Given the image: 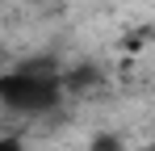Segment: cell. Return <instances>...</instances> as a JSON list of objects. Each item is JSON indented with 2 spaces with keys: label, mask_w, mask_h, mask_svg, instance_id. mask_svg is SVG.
I'll return each mask as SVG.
<instances>
[{
  "label": "cell",
  "mask_w": 155,
  "mask_h": 151,
  "mask_svg": "<svg viewBox=\"0 0 155 151\" xmlns=\"http://www.w3.org/2000/svg\"><path fill=\"white\" fill-rule=\"evenodd\" d=\"M0 151H25V143L17 134H0Z\"/></svg>",
  "instance_id": "3957f363"
},
{
  "label": "cell",
  "mask_w": 155,
  "mask_h": 151,
  "mask_svg": "<svg viewBox=\"0 0 155 151\" xmlns=\"http://www.w3.org/2000/svg\"><path fill=\"white\" fill-rule=\"evenodd\" d=\"M92 151H122V143H117L113 134H97V139H92Z\"/></svg>",
  "instance_id": "7a4b0ae2"
},
{
  "label": "cell",
  "mask_w": 155,
  "mask_h": 151,
  "mask_svg": "<svg viewBox=\"0 0 155 151\" xmlns=\"http://www.w3.org/2000/svg\"><path fill=\"white\" fill-rule=\"evenodd\" d=\"M63 76L51 72L46 63H21L13 72H0V109L21 113V118H42L63 105Z\"/></svg>",
  "instance_id": "6da1fadb"
}]
</instances>
